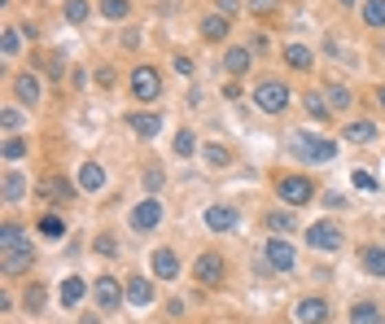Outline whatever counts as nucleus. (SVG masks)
I'll return each mask as SVG.
<instances>
[{
	"instance_id": "f257e3e1",
	"label": "nucleus",
	"mask_w": 385,
	"mask_h": 324,
	"mask_svg": "<svg viewBox=\"0 0 385 324\" xmlns=\"http://www.w3.org/2000/svg\"><path fill=\"white\" fill-rule=\"evenodd\" d=\"M276 193H280V202H289V206H307V202L316 197V184H311V175H285L280 184H276Z\"/></svg>"
},
{
	"instance_id": "f03ea898",
	"label": "nucleus",
	"mask_w": 385,
	"mask_h": 324,
	"mask_svg": "<svg viewBox=\"0 0 385 324\" xmlns=\"http://www.w3.org/2000/svg\"><path fill=\"white\" fill-rule=\"evenodd\" d=\"M294 153L302 162H333L337 145H333V140H324V136H294Z\"/></svg>"
},
{
	"instance_id": "7ed1b4c3",
	"label": "nucleus",
	"mask_w": 385,
	"mask_h": 324,
	"mask_svg": "<svg viewBox=\"0 0 385 324\" xmlns=\"http://www.w3.org/2000/svg\"><path fill=\"white\" fill-rule=\"evenodd\" d=\"M158 92H162V75L153 66H136V70H131V97H136V101H158Z\"/></svg>"
},
{
	"instance_id": "20e7f679",
	"label": "nucleus",
	"mask_w": 385,
	"mask_h": 324,
	"mask_svg": "<svg viewBox=\"0 0 385 324\" xmlns=\"http://www.w3.org/2000/svg\"><path fill=\"white\" fill-rule=\"evenodd\" d=\"M307 241L316 246V250H324V255H333V250H342L346 237H342V228H337L333 219H320V224L307 228Z\"/></svg>"
},
{
	"instance_id": "39448f33",
	"label": "nucleus",
	"mask_w": 385,
	"mask_h": 324,
	"mask_svg": "<svg viewBox=\"0 0 385 324\" xmlns=\"http://www.w3.org/2000/svg\"><path fill=\"white\" fill-rule=\"evenodd\" d=\"M254 101H258L263 114H280L285 105H289V88H285V83H276V79H267V83H258V88H254Z\"/></svg>"
},
{
	"instance_id": "423d86ee",
	"label": "nucleus",
	"mask_w": 385,
	"mask_h": 324,
	"mask_svg": "<svg viewBox=\"0 0 385 324\" xmlns=\"http://www.w3.org/2000/svg\"><path fill=\"white\" fill-rule=\"evenodd\" d=\"M158 224H162V202L158 197L140 202V206L131 210V228H136V233H149V228H158Z\"/></svg>"
},
{
	"instance_id": "0eeeda50",
	"label": "nucleus",
	"mask_w": 385,
	"mask_h": 324,
	"mask_svg": "<svg viewBox=\"0 0 385 324\" xmlns=\"http://www.w3.org/2000/svg\"><path fill=\"white\" fill-rule=\"evenodd\" d=\"M92 298H96V307L101 311H118V303H123V290H118V281L114 276H101V281H96V290H92Z\"/></svg>"
},
{
	"instance_id": "6e6552de",
	"label": "nucleus",
	"mask_w": 385,
	"mask_h": 324,
	"mask_svg": "<svg viewBox=\"0 0 385 324\" xmlns=\"http://www.w3.org/2000/svg\"><path fill=\"white\" fill-rule=\"evenodd\" d=\"M192 272H197L201 285H219L223 281V259L219 255H201L197 263H192Z\"/></svg>"
},
{
	"instance_id": "1a4fd4ad",
	"label": "nucleus",
	"mask_w": 385,
	"mask_h": 324,
	"mask_svg": "<svg viewBox=\"0 0 385 324\" xmlns=\"http://www.w3.org/2000/svg\"><path fill=\"white\" fill-rule=\"evenodd\" d=\"M263 255H267V263H272L276 272H289V268H294V246H285L280 237H272V241H267V250H263Z\"/></svg>"
},
{
	"instance_id": "9d476101",
	"label": "nucleus",
	"mask_w": 385,
	"mask_h": 324,
	"mask_svg": "<svg viewBox=\"0 0 385 324\" xmlns=\"http://www.w3.org/2000/svg\"><path fill=\"white\" fill-rule=\"evenodd\" d=\"M329 320V303L324 298H302L298 303V324H324Z\"/></svg>"
},
{
	"instance_id": "9b49d317",
	"label": "nucleus",
	"mask_w": 385,
	"mask_h": 324,
	"mask_svg": "<svg viewBox=\"0 0 385 324\" xmlns=\"http://www.w3.org/2000/svg\"><path fill=\"white\" fill-rule=\"evenodd\" d=\"M79 188L83 193H101L105 188V166L101 162H83L79 166Z\"/></svg>"
},
{
	"instance_id": "f8f14e48",
	"label": "nucleus",
	"mask_w": 385,
	"mask_h": 324,
	"mask_svg": "<svg viewBox=\"0 0 385 324\" xmlns=\"http://www.w3.org/2000/svg\"><path fill=\"white\" fill-rule=\"evenodd\" d=\"M123 294H127L131 307H149V303H153V285L144 281V276H131V281L123 285Z\"/></svg>"
},
{
	"instance_id": "ddd939ff",
	"label": "nucleus",
	"mask_w": 385,
	"mask_h": 324,
	"mask_svg": "<svg viewBox=\"0 0 385 324\" xmlns=\"http://www.w3.org/2000/svg\"><path fill=\"white\" fill-rule=\"evenodd\" d=\"M206 228H210V233H232V228H236V210L232 206H210L206 210Z\"/></svg>"
},
{
	"instance_id": "4468645a",
	"label": "nucleus",
	"mask_w": 385,
	"mask_h": 324,
	"mask_svg": "<svg viewBox=\"0 0 385 324\" xmlns=\"http://www.w3.org/2000/svg\"><path fill=\"white\" fill-rule=\"evenodd\" d=\"M153 276H158V281H175L179 276V259L171 250H153Z\"/></svg>"
},
{
	"instance_id": "2eb2a0df",
	"label": "nucleus",
	"mask_w": 385,
	"mask_h": 324,
	"mask_svg": "<svg viewBox=\"0 0 385 324\" xmlns=\"http://www.w3.org/2000/svg\"><path fill=\"white\" fill-rule=\"evenodd\" d=\"M127 127L136 131V136L149 140V136H158V131H162V118L158 114H127Z\"/></svg>"
},
{
	"instance_id": "dca6fc26",
	"label": "nucleus",
	"mask_w": 385,
	"mask_h": 324,
	"mask_svg": "<svg viewBox=\"0 0 385 324\" xmlns=\"http://www.w3.org/2000/svg\"><path fill=\"white\" fill-rule=\"evenodd\" d=\"M0 268H5V276H22V272H31V250H9V255L0 259Z\"/></svg>"
},
{
	"instance_id": "f3484780",
	"label": "nucleus",
	"mask_w": 385,
	"mask_h": 324,
	"mask_svg": "<svg viewBox=\"0 0 385 324\" xmlns=\"http://www.w3.org/2000/svg\"><path fill=\"white\" fill-rule=\"evenodd\" d=\"M0 250H5V255H9V250H31L27 233H22L18 224H5V228H0Z\"/></svg>"
},
{
	"instance_id": "a211bd4d",
	"label": "nucleus",
	"mask_w": 385,
	"mask_h": 324,
	"mask_svg": "<svg viewBox=\"0 0 385 324\" xmlns=\"http://www.w3.org/2000/svg\"><path fill=\"white\" fill-rule=\"evenodd\" d=\"M14 92H18V101H22V105H35V101H40V79H35V75H18Z\"/></svg>"
},
{
	"instance_id": "6ab92c4d",
	"label": "nucleus",
	"mask_w": 385,
	"mask_h": 324,
	"mask_svg": "<svg viewBox=\"0 0 385 324\" xmlns=\"http://www.w3.org/2000/svg\"><path fill=\"white\" fill-rule=\"evenodd\" d=\"M359 263H364V272H372V276H385V250H381V246H364Z\"/></svg>"
},
{
	"instance_id": "aec40b11",
	"label": "nucleus",
	"mask_w": 385,
	"mask_h": 324,
	"mask_svg": "<svg viewBox=\"0 0 385 324\" xmlns=\"http://www.w3.org/2000/svg\"><path fill=\"white\" fill-rule=\"evenodd\" d=\"M201 35L219 44L223 35H228V18H223V14H210V18H201Z\"/></svg>"
},
{
	"instance_id": "412c9836",
	"label": "nucleus",
	"mask_w": 385,
	"mask_h": 324,
	"mask_svg": "<svg viewBox=\"0 0 385 324\" xmlns=\"http://www.w3.org/2000/svg\"><path fill=\"white\" fill-rule=\"evenodd\" d=\"M57 298H62V307H75L79 298H83V281H79V276H66L62 290H57Z\"/></svg>"
},
{
	"instance_id": "4be33fe9",
	"label": "nucleus",
	"mask_w": 385,
	"mask_h": 324,
	"mask_svg": "<svg viewBox=\"0 0 385 324\" xmlns=\"http://www.w3.org/2000/svg\"><path fill=\"white\" fill-rule=\"evenodd\" d=\"M346 140H351V145H368V140H377V127L359 118V123H351V127H346Z\"/></svg>"
},
{
	"instance_id": "5701e85b",
	"label": "nucleus",
	"mask_w": 385,
	"mask_h": 324,
	"mask_svg": "<svg viewBox=\"0 0 385 324\" xmlns=\"http://www.w3.org/2000/svg\"><path fill=\"white\" fill-rule=\"evenodd\" d=\"M351 324H385V320H381V307H377V303H359V307L351 311Z\"/></svg>"
},
{
	"instance_id": "b1692460",
	"label": "nucleus",
	"mask_w": 385,
	"mask_h": 324,
	"mask_svg": "<svg viewBox=\"0 0 385 324\" xmlns=\"http://www.w3.org/2000/svg\"><path fill=\"white\" fill-rule=\"evenodd\" d=\"M223 70L245 75V70H250V53H245V49H228V53H223Z\"/></svg>"
},
{
	"instance_id": "393cba45",
	"label": "nucleus",
	"mask_w": 385,
	"mask_h": 324,
	"mask_svg": "<svg viewBox=\"0 0 385 324\" xmlns=\"http://www.w3.org/2000/svg\"><path fill=\"white\" fill-rule=\"evenodd\" d=\"M285 62L298 66V70H307V66H311V49H307V44H289V49H285Z\"/></svg>"
},
{
	"instance_id": "a878e982",
	"label": "nucleus",
	"mask_w": 385,
	"mask_h": 324,
	"mask_svg": "<svg viewBox=\"0 0 385 324\" xmlns=\"http://www.w3.org/2000/svg\"><path fill=\"white\" fill-rule=\"evenodd\" d=\"M364 22L368 27H385V0H364Z\"/></svg>"
},
{
	"instance_id": "bb28decb",
	"label": "nucleus",
	"mask_w": 385,
	"mask_h": 324,
	"mask_svg": "<svg viewBox=\"0 0 385 324\" xmlns=\"http://www.w3.org/2000/svg\"><path fill=\"white\" fill-rule=\"evenodd\" d=\"M22 193H27V180H22L18 171H9L5 175V202H18Z\"/></svg>"
},
{
	"instance_id": "cd10ccee",
	"label": "nucleus",
	"mask_w": 385,
	"mask_h": 324,
	"mask_svg": "<svg viewBox=\"0 0 385 324\" xmlns=\"http://www.w3.org/2000/svg\"><path fill=\"white\" fill-rule=\"evenodd\" d=\"M101 14L114 18V22H123V18L131 14V5H127V0H101Z\"/></svg>"
},
{
	"instance_id": "c85d7f7f",
	"label": "nucleus",
	"mask_w": 385,
	"mask_h": 324,
	"mask_svg": "<svg viewBox=\"0 0 385 324\" xmlns=\"http://www.w3.org/2000/svg\"><path fill=\"white\" fill-rule=\"evenodd\" d=\"M175 153H179V158H192V153H197V136H192V131H179V136H175Z\"/></svg>"
},
{
	"instance_id": "c756f323",
	"label": "nucleus",
	"mask_w": 385,
	"mask_h": 324,
	"mask_svg": "<svg viewBox=\"0 0 385 324\" xmlns=\"http://www.w3.org/2000/svg\"><path fill=\"white\" fill-rule=\"evenodd\" d=\"M267 228H272V233H289V228H294V215H289V210H272Z\"/></svg>"
},
{
	"instance_id": "7c9ffc66",
	"label": "nucleus",
	"mask_w": 385,
	"mask_h": 324,
	"mask_svg": "<svg viewBox=\"0 0 385 324\" xmlns=\"http://www.w3.org/2000/svg\"><path fill=\"white\" fill-rule=\"evenodd\" d=\"M66 18L75 22V27H79V22H88V0H66Z\"/></svg>"
},
{
	"instance_id": "2f4dec72",
	"label": "nucleus",
	"mask_w": 385,
	"mask_h": 324,
	"mask_svg": "<svg viewBox=\"0 0 385 324\" xmlns=\"http://www.w3.org/2000/svg\"><path fill=\"white\" fill-rule=\"evenodd\" d=\"M201 153H206V162H210V166H228V162H232V153H228L223 145H206Z\"/></svg>"
},
{
	"instance_id": "473e14b6",
	"label": "nucleus",
	"mask_w": 385,
	"mask_h": 324,
	"mask_svg": "<svg viewBox=\"0 0 385 324\" xmlns=\"http://www.w3.org/2000/svg\"><path fill=\"white\" fill-rule=\"evenodd\" d=\"M18 49H22V31L9 27V31H5V40H0V53H5V57H14Z\"/></svg>"
},
{
	"instance_id": "72a5a7b5",
	"label": "nucleus",
	"mask_w": 385,
	"mask_h": 324,
	"mask_svg": "<svg viewBox=\"0 0 385 324\" xmlns=\"http://www.w3.org/2000/svg\"><path fill=\"white\" fill-rule=\"evenodd\" d=\"M329 105H351V88H346V83H329Z\"/></svg>"
},
{
	"instance_id": "f704fd0d",
	"label": "nucleus",
	"mask_w": 385,
	"mask_h": 324,
	"mask_svg": "<svg viewBox=\"0 0 385 324\" xmlns=\"http://www.w3.org/2000/svg\"><path fill=\"white\" fill-rule=\"evenodd\" d=\"M22 153H27V140H18V136H9V140H5V158H9V162H18V158H22Z\"/></svg>"
},
{
	"instance_id": "c9c22d12",
	"label": "nucleus",
	"mask_w": 385,
	"mask_h": 324,
	"mask_svg": "<svg viewBox=\"0 0 385 324\" xmlns=\"http://www.w3.org/2000/svg\"><path fill=\"white\" fill-rule=\"evenodd\" d=\"M0 127H5V131H18V127H22V110H0Z\"/></svg>"
},
{
	"instance_id": "e433bc0d",
	"label": "nucleus",
	"mask_w": 385,
	"mask_h": 324,
	"mask_svg": "<svg viewBox=\"0 0 385 324\" xmlns=\"http://www.w3.org/2000/svg\"><path fill=\"white\" fill-rule=\"evenodd\" d=\"M40 233H44V237H62V219H57V215H44V219H40Z\"/></svg>"
},
{
	"instance_id": "4c0bfd02",
	"label": "nucleus",
	"mask_w": 385,
	"mask_h": 324,
	"mask_svg": "<svg viewBox=\"0 0 385 324\" xmlns=\"http://www.w3.org/2000/svg\"><path fill=\"white\" fill-rule=\"evenodd\" d=\"M96 255H118V241H114L110 233H101V237H96Z\"/></svg>"
},
{
	"instance_id": "58836bf2",
	"label": "nucleus",
	"mask_w": 385,
	"mask_h": 324,
	"mask_svg": "<svg viewBox=\"0 0 385 324\" xmlns=\"http://www.w3.org/2000/svg\"><path fill=\"white\" fill-rule=\"evenodd\" d=\"M307 114L311 118H329V105H324L320 97H307Z\"/></svg>"
},
{
	"instance_id": "ea45409f",
	"label": "nucleus",
	"mask_w": 385,
	"mask_h": 324,
	"mask_svg": "<svg viewBox=\"0 0 385 324\" xmlns=\"http://www.w3.org/2000/svg\"><path fill=\"white\" fill-rule=\"evenodd\" d=\"M144 188H149V193H158V188H162V171H158V166L144 171Z\"/></svg>"
},
{
	"instance_id": "a19ab883",
	"label": "nucleus",
	"mask_w": 385,
	"mask_h": 324,
	"mask_svg": "<svg viewBox=\"0 0 385 324\" xmlns=\"http://www.w3.org/2000/svg\"><path fill=\"white\" fill-rule=\"evenodd\" d=\"M40 307H44V290L31 285V290H27V311H40Z\"/></svg>"
},
{
	"instance_id": "79ce46f5",
	"label": "nucleus",
	"mask_w": 385,
	"mask_h": 324,
	"mask_svg": "<svg viewBox=\"0 0 385 324\" xmlns=\"http://www.w3.org/2000/svg\"><path fill=\"white\" fill-rule=\"evenodd\" d=\"M355 184H359V188H364V193H372V188H377V180H372L368 171H355Z\"/></svg>"
},
{
	"instance_id": "37998d69",
	"label": "nucleus",
	"mask_w": 385,
	"mask_h": 324,
	"mask_svg": "<svg viewBox=\"0 0 385 324\" xmlns=\"http://www.w3.org/2000/svg\"><path fill=\"white\" fill-rule=\"evenodd\" d=\"M214 5H219V14H223V18H232L236 9H241V0H214Z\"/></svg>"
},
{
	"instance_id": "c03bdc74",
	"label": "nucleus",
	"mask_w": 385,
	"mask_h": 324,
	"mask_svg": "<svg viewBox=\"0 0 385 324\" xmlns=\"http://www.w3.org/2000/svg\"><path fill=\"white\" fill-rule=\"evenodd\" d=\"M250 9H254V14H272L276 0H250Z\"/></svg>"
},
{
	"instance_id": "a18cd8bd",
	"label": "nucleus",
	"mask_w": 385,
	"mask_h": 324,
	"mask_svg": "<svg viewBox=\"0 0 385 324\" xmlns=\"http://www.w3.org/2000/svg\"><path fill=\"white\" fill-rule=\"evenodd\" d=\"M377 101H381V110H385V83H381V88H377Z\"/></svg>"
},
{
	"instance_id": "49530a36",
	"label": "nucleus",
	"mask_w": 385,
	"mask_h": 324,
	"mask_svg": "<svg viewBox=\"0 0 385 324\" xmlns=\"http://www.w3.org/2000/svg\"><path fill=\"white\" fill-rule=\"evenodd\" d=\"M337 5H359V0H337Z\"/></svg>"
}]
</instances>
